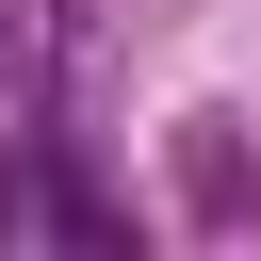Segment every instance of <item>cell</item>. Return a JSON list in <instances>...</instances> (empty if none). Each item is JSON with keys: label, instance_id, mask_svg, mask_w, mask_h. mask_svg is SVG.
<instances>
[{"label": "cell", "instance_id": "6da1fadb", "mask_svg": "<svg viewBox=\"0 0 261 261\" xmlns=\"http://www.w3.org/2000/svg\"><path fill=\"white\" fill-rule=\"evenodd\" d=\"M179 196H196V212H245V163H228V130H196V147H179Z\"/></svg>", "mask_w": 261, "mask_h": 261}]
</instances>
